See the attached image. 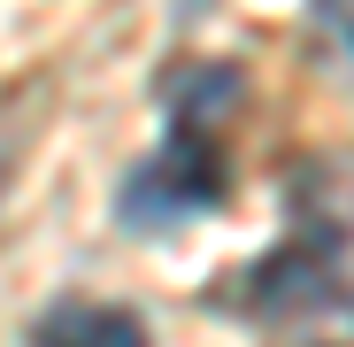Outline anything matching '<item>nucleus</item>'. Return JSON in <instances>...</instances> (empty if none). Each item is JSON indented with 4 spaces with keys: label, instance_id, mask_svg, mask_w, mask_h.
Here are the masks:
<instances>
[{
    "label": "nucleus",
    "instance_id": "obj_1",
    "mask_svg": "<svg viewBox=\"0 0 354 347\" xmlns=\"http://www.w3.org/2000/svg\"><path fill=\"white\" fill-rule=\"evenodd\" d=\"M216 193H223V162H216L208 132H177L139 178H131V216H154V224L201 216V208H216Z\"/></svg>",
    "mask_w": 354,
    "mask_h": 347
},
{
    "label": "nucleus",
    "instance_id": "obj_2",
    "mask_svg": "<svg viewBox=\"0 0 354 347\" xmlns=\"http://www.w3.org/2000/svg\"><path fill=\"white\" fill-rule=\"evenodd\" d=\"M31 347H147V324L115 301H62L31 324Z\"/></svg>",
    "mask_w": 354,
    "mask_h": 347
}]
</instances>
